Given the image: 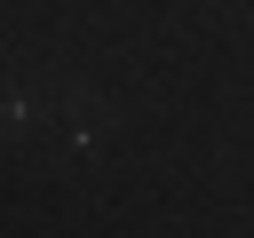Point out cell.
<instances>
[{
    "label": "cell",
    "instance_id": "cell-1",
    "mask_svg": "<svg viewBox=\"0 0 254 238\" xmlns=\"http://www.w3.org/2000/svg\"><path fill=\"white\" fill-rule=\"evenodd\" d=\"M24 127H32V103L8 95V103H0V135H24Z\"/></svg>",
    "mask_w": 254,
    "mask_h": 238
}]
</instances>
